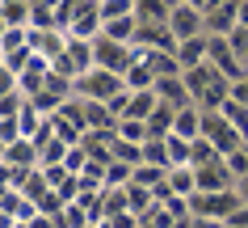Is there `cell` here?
I'll list each match as a JSON object with an SVG mask.
<instances>
[{
    "mask_svg": "<svg viewBox=\"0 0 248 228\" xmlns=\"http://www.w3.org/2000/svg\"><path fill=\"white\" fill-rule=\"evenodd\" d=\"M169 30L177 34V38H194L198 34V4H172V13H169Z\"/></svg>",
    "mask_w": 248,
    "mask_h": 228,
    "instance_id": "obj_1",
    "label": "cell"
},
{
    "mask_svg": "<svg viewBox=\"0 0 248 228\" xmlns=\"http://www.w3.org/2000/svg\"><path fill=\"white\" fill-rule=\"evenodd\" d=\"M198 110H177V114H172V131L181 135V140H198Z\"/></svg>",
    "mask_w": 248,
    "mask_h": 228,
    "instance_id": "obj_2",
    "label": "cell"
},
{
    "mask_svg": "<svg viewBox=\"0 0 248 228\" xmlns=\"http://www.w3.org/2000/svg\"><path fill=\"white\" fill-rule=\"evenodd\" d=\"M169 186L177 190V194H189V190H194V174H181V169H172V174H169Z\"/></svg>",
    "mask_w": 248,
    "mask_h": 228,
    "instance_id": "obj_4",
    "label": "cell"
},
{
    "mask_svg": "<svg viewBox=\"0 0 248 228\" xmlns=\"http://www.w3.org/2000/svg\"><path fill=\"white\" fill-rule=\"evenodd\" d=\"M202 51H206V42H202V38H181L177 64H181V68H198V64H202Z\"/></svg>",
    "mask_w": 248,
    "mask_h": 228,
    "instance_id": "obj_3",
    "label": "cell"
},
{
    "mask_svg": "<svg viewBox=\"0 0 248 228\" xmlns=\"http://www.w3.org/2000/svg\"><path fill=\"white\" fill-rule=\"evenodd\" d=\"M17 89V72L9 64H0V93H13Z\"/></svg>",
    "mask_w": 248,
    "mask_h": 228,
    "instance_id": "obj_5",
    "label": "cell"
},
{
    "mask_svg": "<svg viewBox=\"0 0 248 228\" xmlns=\"http://www.w3.org/2000/svg\"><path fill=\"white\" fill-rule=\"evenodd\" d=\"M0 64H4V47H0Z\"/></svg>",
    "mask_w": 248,
    "mask_h": 228,
    "instance_id": "obj_6",
    "label": "cell"
}]
</instances>
